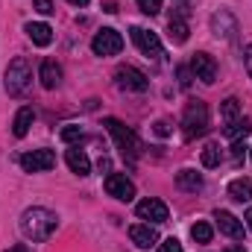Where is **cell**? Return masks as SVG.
Masks as SVG:
<instances>
[{
	"mask_svg": "<svg viewBox=\"0 0 252 252\" xmlns=\"http://www.w3.org/2000/svg\"><path fill=\"white\" fill-rule=\"evenodd\" d=\"M190 73H193L196 79H202L205 85H211V82L217 79V62H214L208 53H193V59H190Z\"/></svg>",
	"mask_w": 252,
	"mask_h": 252,
	"instance_id": "11",
	"label": "cell"
},
{
	"mask_svg": "<svg viewBox=\"0 0 252 252\" xmlns=\"http://www.w3.org/2000/svg\"><path fill=\"white\" fill-rule=\"evenodd\" d=\"M64 161H67V167H70L76 176H88V173H91V161H88L85 150H79V147L67 150V153H64Z\"/></svg>",
	"mask_w": 252,
	"mask_h": 252,
	"instance_id": "17",
	"label": "cell"
},
{
	"mask_svg": "<svg viewBox=\"0 0 252 252\" xmlns=\"http://www.w3.org/2000/svg\"><path fill=\"white\" fill-rule=\"evenodd\" d=\"M176 3H182V6H188V3H193V0H176Z\"/></svg>",
	"mask_w": 252,
	"mask_h": 252,
	"instance_id": "38",
	"label": "cell"
},
{
	"mask_svg": "<svg viewBox=\"0 0 252 252\" xmlns=\"http://www.w3.org/2000/svg\"><path fill=\"white\" fill-rule=\"evenodd\" d=\"M3 82H6L9 97H21V94H27V91H30V85H32V67H30V62H27L24 56L12 59L9 67H6Z\"/></svg>",
	"mask_w": 252,
	"mask_h": 252,
	"instance_id": "2",
	"label": "cell"
},
{
	"mask_svg": "<svg viewBox=\"0 0 252 252\" xmlns=\"http://www.w3.org/2000/svg\"><path fill=\"white\" fill-rule=\"evenodd\" d=\"M244 150H247V144L235 141V147H232V156H235V158H241V156H244Z\"/></svg>",
	"mask_w": 252,
	"mask_h": 252,
	"instance_id": "32",
	"label": "cell"
},
{
	"mask_svg": "<svg viewBox=\"0 0 252 252\" xmlns=\"http://www.w3.org/2000/svg\"><path fill=\"white\" fill-rule=\"evenodd\" d=\"M214 220H217V226H220L223 235H229V238H235V241L244 238V223H241L232 211H214Z\"/></svg>",
	"mask_w": 252,
	"mask_h": 252,
	"instance_id": "14",
	"label": "cell"
},
{
	"mask_svg": "<svg viewBox=\"0 0 252 252\" xmlns=\"http://www.w3.org/2000/svg\"><path fill=\"white\" fill-rule=\"evenodd\" d=\"M190 238H193L196 244H211L214 229H211L208 223H193V226H190Z\"/></svg>",
	"mask_w": 252,
	"mask_h": 252,
	"instance_id": "23",
	"label": "cell"
},
{
	"mask_svg": "<svg viewBox=\"0 0 252 252\" xmlns=\"http://www.w3.org/2000/svg\"><path fill=\"white\" fill-rule=\"evenodd\" d=\"M59 138H62L64 144H73V141H79V138H82V126L67 124V126L62 129V132H59Z\"/></svg>",
	"mask_w": 252,
	"mask_h": 252,
	"instance_id": "26",
	"label": "cell"
},
{
	"mask_svg": "<svg viewBox=\"0 0 252 252\" xmlns=\"http://www.w3.org/2000/svg\"><path fill=\"white\" fill-rule=\"evenodd\" d=\"M250 156H252V150H250Z\"/></svg>",
	"mask_w": 252,
	"mask_h": 252,
	"instance_id": "39",
	"label": "cell"
},
{
	"mask_svg": "<svg viewBox=\"0 0 252 252\" xmlns=\"http://www.w3.org/2000/svg\"><path fill=\"white\" fill-rule=\"evenodd\" d=\"M115 79H118V88H124V91H135V94H144V91L150 88V79H147L138 67H132V64L118 67V70H115Z\"/></svg>",
	"mask_w": 252,
	"mask_h": 252,
	"instance_id": "7",
	"label": "cell"
},
{
	"mask_svg": "<svg viewBox=\"0 0 252 252\" xmlns=\"http://www.w3.org/2000/svg\"><path fill=\"white\" fill-rule=\"evenodd\" d=\"M38 79L44 88H59L62 85V67L53 62V59H44L41 67H38Z\"/></svg>",
	"mask_w": 252,
	"mask_h": 252,
	"instance_id": "15",
	"label": "cell"
},
{
	"mask_svg": "<svg viewBox=\"0 0 252 252\" xmlns=\"http://www.w3.org/2000/svg\"><path fill=\"white\" fill-rule=\"evenodd\" d=\"M56 226H59V217H56L50 208L32 205V208H27V211L21 214V232H24V238L32 241V244L47 241V238L56 232Z\"/></svg>",
	"mask_w": 252,
	"mask_h": 252,
	"instance_id": "1",
	"label": "cell"
},
{
	"mask_svg": "<svg viewBox=\"0 0 252 252\" xmlns=\"http://www.w3.org/2000/svg\"><path fill=\"white\" fill-rule=\"evenodd\" d=\"M176 185H179L182 190L196 193V190L202 188V176H199L196 170H179V173H176Z\"/></svg>",
	"mask_w": 252,
	"mask_h": 252,
	"instance_id": "22",
	"label": "cell"
},
{
	"mask_svg": "<svg viewBox=\"0 0 252 252\" xmlns=\"http://www.w3.org/2000/svg\"><path fill=\"white\" fill-rule=\"evenodd\" d=\"M176 76H179V85H182V88L190 85V70L188 67H176Z\"/></svg>",
	"mask_w": 252,
	"mask_h": 252,
	"instance_id": "31",
	"label": "cell"
},
{
	"mask_svg": "<svg viewBox=\"0 0 252 252\" xmlns=\"http://www.w3.org/2000/svg\"><path fill=\"white\" fill-rule=\"evenodd\" d=\"M244 62H247V70H250V76H252V44L247 47V53H244Z\"/></svg>",
	"mask_w": 252,
	"mask_h": 252,
	"instance_id": "33",
	"label": "cell"
},
{
	"mask_svg": "<svg viewBox=\"0 0 252 252\" xmlns=\"http://www.w3.org/2000/svg\"><path fill=\"white\" fill-rule=\"evenodd\" d=\"M67 3H73V6H79V9H82V6H88V0H67Z\"/></svg>",
	"mask_w": 252,
	"mask_h": 252,
	"instance_id": "35",
	"label": "cell"
},
{
	"mask_svg": "<svg viewBox=\"0 0 252 252\" xmlns=\"http://www.w3.org/2000/svg\"><path fill=\"white\" fill-rule=\"evenodd\" d=\"M132 41H135V47L147 56V59H161L164 56V50H161V41H158V35L153 32V30H144V27H132Z\"/></svg>",
	"mask_w": 252,
	"mask_h": 252,
	"instance_id": "6",
	"label": "cell"
},
{
	"mask_svg": "<svg viewBox=\"0 0 252 252\" xmlns=\"http://www.w3.org/2000/svg\"><path fill=\"white\" fill-rule=\"evenodd\" d=\"M32 6H35V12H38V15H53V12H56L50 0H32Z\"/></svg>",
	"mask_w": 252,
	"mask_h": 252,
	"instance_id": "29",
	"label": "cell"
},
{
	"mask_svg": "<svg viewBox=\"0 0 252 252\" xmlns=\"http://www.w3.org/2000/svg\"><path fill=\"white\" fill-rule=\"evenodd\" d=\"M103 126L109 129V135L115 138L118 150L124 153L129 161H132V158L141 153V141H138V135H135V132H132V129H129L126 124H121L118 118H106V121H103Z\"/></svg>",
	"mask_w": 252,
	"mask_h": 252,
	"instance_id": "3",
	"label": "cell"
},
{
	"mask_svg": "<svg viewBox=\"0 0 252 252\" xmlns=\"http://www.w3.org/2000/svg\"><path fill=\"white\" fill-rule=\"evenodd\" d=\"M167 35H170L173 44H185V41H188V24H185V18L170 15V21H167Z\"/></svg>",
	"mask_w": 252,
	"mask_h": 252,
	"instance_id": "19",
	"label": "cell"
},
{
	"mask_svg": "<svg viewBox=\"0 0 252 252\" xmlns=\"http://www.w3.org/2000/svg\"><path fill=\"white\" fill-rule=\"evenodd\" d=\"M21 167H24L27 173L53 170V167H56V153H53V150H32V153H24V156H21Z\"/></svg>",
	"mask_w": 252,
	"mask_h": 252,
	"instance_id": "8",
	"label": "cell"
},
{
	"mask_svg": "<svg viewBox=\"0 0 252 252\" xmlns=\"http://www.w3.org/2000/svg\"><path fill=\"white\" fill-rule=\"evenodd\" d=\"M91 50H94L97 56H118V53L124 50V38H121V32H118V30L106 27V30H100V32L94 35Z\"/></svg>",
	"mask_w": 252,
	"mask_h": 252,
	"instance_id": "5",
	"label": "cell"
},
{
	"mask_svg": "<svg viewBox=\"0 0 252 252\" xmlns=\"http://www.w3.org/2000/svg\"><path fill=\"white\" fill-rule=\"evenodd\" d=\"M229 252H244V247H229Z\"/></svg>",
	"mask_w": 252,
	"mask_h": 252,
	"instance_id": "37",
	"label": "cell"
},
{
	"mask_svg": "<svg viewBox=\"0 0 252 252\" xmlns=\"http://www.w3.org/2000/svg\"><path fill=\"white\" fill-rule=\"evenodd\" d=\"M250 132H252V121L250 118H235V121H229L226 129H223V135L232 138V141H241V138H247Z\"/></svg>",
	"mask_w": 252,
	"mask_h": 252,
	"instance_id": "20",
	"label": "cell"
},
{
	"mask_svg": "<svg viewBox=\"0 0 252 252\" xmlns=\"http://www.w3.org/2000/svg\"><path fill=\"white\" fill-rule=\"evenodd\" d=\"M138 217L141 220H147V223H167V205L161 202V199H141L138 202Z\"/></svg>",
	"mask_w": 252,
	"mask_h": 252,
	"instance_id": "12",
	"label": "cell"
},
{
	"mask_svg": "<svg viewBox=\"0 0 252 252\" xmlns=\"http://www.w3.org/2000/svg\"><path fill=\"white\" fill-rule=\"evenodd\" d=\"M32 121H35V112H32V106H24V109H18V115H15V121H12V135H15V138H24V135L30 132Z\"/></svg>",
	"mask_w": 252,
	"mask_h": 252,
	"instance_id": "18",
	"label": "cell"
},
{
	"mask_svg": "<svg viewBox=\"0 0 252 252\" xmlns=\"http://www.w3.org/2000/svg\"><path fill=\"white\" fill-rule=\"evenodd\" d=\"M220 115H223V121L229 124V121H235L238 115H241V100L238 97H229V100H223V106H220Z\"/></svg>",
	"mask_w": 252,
	"mask_h": 252,
	"instance_id": "24",
	"label": "cell"
},
{
	"mask_svg": "<svg viewBox=\"0 0 252 252\" xmlns=\"http://www.w3.org/2000/svg\"><path fill=\"white\" fill-rule=\"evenodd\" d=\"M156 252H182V244H179L176 238H167V241H161V244L156 247Z\"/></svg>",
	"mask_w": 252,
	"mask_h": 252,
	"instance_id": "28",
	"label": "cell"
},
{
	"mask_svg": "<svg viewBox=\"0 0 252 252\" xmlns=\"http://www.w3.org/2000/svg\"><path fill=\"white\" fill-rule=\"evenodd\" d=\"M205 129H208V106L202 100H190L185 106V115H182L185 138H199V135H205Z\"/></svg>",
	"mask_w": 252,
	"mask_h": 252,
	"instance_id": "4",
	"label": "cell"
},
{
	"mask_svg": "<svg viewBox=\"0 0 252 252\" xmlns=\"http://www.w3.org/2000/svg\"><path fill=\"white\" fill-rule=\"evenodd\" d=\"M211 32H214L217 38H223V41H235V38H238V21H235V15H232L229 9L214 12V15H211Z\"/></svg>",
	"mask_w": 252,
	"mask_h": 252,
	"instance_id": "9",
	"label": "cell"
},
{
	"mask_svg": "<svg viewBox=\"0 0 252 252\" xmlns=\"http://www.w3.org/2000/svg\"><path fill=\"white\" fill-rule=\"evenodd\" d=\"M220 158H223L220 147L217 144H205V150H202V167H217Z\"/></svg>",
	"mask_w": 252,
	"mask_h": 252,
	"instance_id": "25",
	"label": "cell"
},
{
	"mask_svg": "<svg viewBox=\"0 0 252 252\" xmlns=\"http://www.w3.org/2000/svg\"><path fill=\"white\" fill-rule=\"evenodd\" d=\"M9 252H32V250H30V247H24V244H18V247H12Z\"/></svg>",
	"mask_w": 252,
	"mask_h": 252,
	"instance_id": "34",
	"label": "cell"
},
{
	"mask_svg": "<svg viewBox=\"0 0 252 252\" xmlns=\"http://www.w3.org/2000/svg\"><path fill=\"white\" fill-rule=\"evenodd\" d=\"M244 220H247V226H250V229H252V208H250V211H247V217H244Z\"/></svg>",
	"mask_w": 252,
	"mask_h": 252,
	"instance_id": "36",
	"label": "cell"
},
{
	"mask_svg": "<svg viewBox=\"0 0 252 252\" xmlns=\"http://www.w3.org/2000/svg\"><path fill=\"white\" fill-rule=\"evenodd\" d=\"M153 132H156L158 138H167V135H170V126H167V121H156V126H153Z\"/></svg>",
	"mask_w": 252,
	"mask_h": 252,
	"instance_id": "30",
	"label": "cell"
},
{
	"mask_svg": "<svg viewBox=\"0 0 252 252\" xmlns=\"http://www.w3.org/2000/svg\"><path fill=\"white\" fill-rule=\"evenodd\" d=\"M24 32H27L30 41L38 44V47H47V44L53 41V30H50L47 24H41V21H30V24L24 27Z\"/></svg>",
	"mask_w": 252,
	"mask_h": 252,
	"instance_id": "16",
	"label": "cell"
},
{
	"mask_svg": "<svg viewBox=\"0 0 252 252\" xmlns=\"http://www.w3.org/2000/svg\"><path fill=\"white\" fill-rule=\"evenodd\" d=\"M135 3L144 15H158L161 12V0H135Z\"/></svg>",
	"mask_w": 252,
	"mask_h": 252,
	"instance_id": "27",
	"label": "cell"
},
{
	"mask_svg": "<svg viewBox=\"0 0 252 252\" xmlns=\"http://www.w3.org/2000/svg\"><path fill=\"white\" fill-rule=\"evenodd\" d=\"M106 193L121 199V202H132L135 199V185L126 179L124 173H112V176H106Z\"/></svg>",
	"mask_w": 252,
	"mask_h": 252,
	"instance_id": "10",
	"label": "cell"
},
{
	"mask_svg": "<svg viewBox=\"0 0 252 252\" xmlns=\"http://www.w3.org/2000/svg\"><path fill=\"white\" fill-rule=\"evenodd\" d=\"M229 196L235 199V202H250L252 199V179H232L229 182Z\"/></svg>",
	"mask_w": 252,
	"mask_h": 252,
	"instance_id": "21",
	"label": "cell"
},
{
	"mask_svg": "<svg viewBox=\"0 0 252 252\" xmlns=\"http://www.w3.org/2000/svg\"><path fill=\"white\" fill-rule=\"evenodd\" d=\"M129 238H132V244L141 247V250L158 247V232H156L150 223H135V226H129Z\"/></svg>",
	"mask_w": 252,
	"mask_h": 252,
	"instance_id": "13",
	"label": "cell"
}]
</instances>
